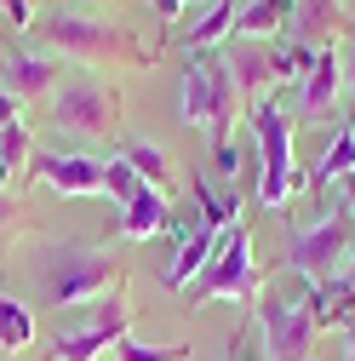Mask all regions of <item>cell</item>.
<instances>
[{
	"label": "cell",
	"instance_id": "cell-35",
	"mask_svg": "<svg viewBox=\"0 0 355 361\" xmlns=\"http://www.w3.org/2000/svg\"><path fill=\"white\" fill-rule=\"evenodd\" d=\"M6 178H12V166H6V161H0V190H6Z\"/></svg>",
	"mask_w": 355,
	"mask_h": 361
},
{
	"label": "cell",
	"instance_id": "cell-20",
	"mask_svg": "<svg viewBox=\"0 0 355 361\" xmlns=\"http://www.w3.org/2000/svg\"><path fill=\"white\" fill-rule=\"evenodd\" d=\"M206 104H212V92H206V63H201V52H195V58H184V104H178L184 126H201V132H206Z\"/></svg>",
	"mask_w": 355,
	"mask_h": 361
},
{
	"label": "cell",
	"instance_id": "cell-5",
	"mask_svg": "<svg viewBox=\"0 0 355 361\" xmlns=\"http://www.w3.org/2000/svg\"><path fill=\"white\" fill-rule=\"evenodd\" d=\"M344 258H349V212H327L316 230H298V235H292L281 269L304 276L309 287H327V281H338Z\"/></svg>",
	"mask_w": 355,
	"mask_h": 361
},
{
	"label": "cell",
	"instance_id": "cell-29",
	"mask_svg": "<svg viewBox=\"0 0 355 361\" xmlns=\"http://www.w3.org/2000/svg\"><path fill=\"white\" fill-rule=\"evenodd\" d=\"M18 109H23V104H18L12 92H0V132H6V126H18V121H23Z\"/></svg>",
	"mask_w": 355,
	"mask_h": 361
},
{
	"label": "cell",
	"instance_id": "cell-15",
	"mask_svg": "<svg viewBox=\"0 0 355 361\" xmlns=\"http://www.w3.org/2000/svg\"><path fill=\"white\" fill-rule=\"evenodd\" d=\"M166 224H172V207H166V195L149 190V184L120 207V235H126V241H155V235H166Z\"/></svg>",
	"mask_w": 355,
	"mask_h": 361
},
{
	"label": "cell",
	"instance_id": "cell-11",
	"mask_svg": "<svg viewBox=\"0 0 355 361\" xmlns=\"http://www.w3.org/2000/svg\"><path fill=\"white\" fill-rule=\"evenodd\" d=\"M0 92H12L18 104L58 92V69H52V58H40V52H6V58H0Z\"/></svg>",
	"mask_w": 355,
	"mask_h": 361
},
{
	"label": "cell",
	"instance_id": "cell-36",
	"mask_svg": "<svg viewBox=\"0 0 355 361\" xmlns=\"http://www.w3.org/2000/svg\"><path fill=\"white\" fill-rule=\"evenodd\" d=\"M349 132H355V115H349Z\"/></svg>",
	"mask_w": 355,
	"mask_h": 361
},
{
	"label": "cell",
	"instance_id": "cell-31",
	"mask_svg": "<svg viewBox=\"0 0 355 361\" xmlns=\"http://www.w3.org/2000/svg\"><path fill=\"white\" fill-rule=\"evenodd\" d=\"M344 281L355 287V241H349V258H344Z\"/></svg>",
	"mask_w": 355,
	"mask_h": 361
},
{
	"label": "cell",
	"instance_id": "cell-30",
	"mask_svg": "<svg viewBox=\"0 0 355 361\" xmlns=\"http://www.w3.org/2000/svg\"><path fill=\"white\" fill-rule=\"evenodd\" d=\"M344 212H349V218H355V172H349V178H344Z\"/></svg>",
	"mask_w": 355,
	"mask_h": 361
},
{
	"label": "cell",
	"instance_id": "cell-6",
	"mask_svg": "<svg viewBox=\"0 0 355 361\" xmlns=\"http://www.w3.org/2000/svg\"><path fill=\"white\" fill-rule=\"evenodd\" d=\"M212 298H235V304H258V269H252V235L247 224L224 235L218 258L201 269V281L189 287V304H212Z\"/></svg>",
	"mask_w": 355,
	"mask_h": 361
},
{
	"label": "cell",
	"instance_id": "cell-25",
	"mask_svg": "<svg viewBox=\"0 0 355 361\" xmlns=\"http://www.w3.org/2000/svg\"><path fill=\"white\" fill-rule=\"evenodd\" d=\"M29 155H35V138H29V126H23V121L0 132V161H6L12 172H18V166H29Z\"/></svg>",
	"mask_w": 355,
	"mask_h": 361
},
{
	"label": "cell",
	"instance_id": "cell-21",
	"mask_svg": "<svg viewBox=\"0 0 355 361\" xmlns=\"http://www.w3.org/2000/svg\"><path fill=\"white\" fill-rule=\"evenodd\" d=\"M29 338H35V315H29L12 293H0V355L29 350Z\"/></svg>",
	"mask_w": 355,
	"mask_h": 361
},
{
	"label": "cell",
	"instance_id": "cell-28",
	"mask_svg": "<svg viewBox=\"0 0 355 361\" xmlns=\"http://www.w3.org/2000/svg\"><path fill=\"white\" fill-rule=\"evenodd\" d=\"M212 166H218V178H235L241 172V149L230 144V149H212Z\"/></svg>",
	"mask_w": 355,
	"mask_h": 361
},
{
	"label": "cell",
	"instance_id": "cell-27",
	"mask_svg": "<svg viewBox=\"0 0 355 361\" xmlns=\"http://www.w3.org/2000/svg\"><path fill=\"white\" fill-rule=\"evenodd\" d=\"M149 6H155V18L166 23V40H172V23L184 18V6H189V0H149Z\"/></svg>",
	"mask_w": 355,
	"mask_h": 361
},
{
	"label": "cell",
	"instance_id": "cell-16",
	"mask_svg": "<svg viewBox=\"0 0 355 361\" xmlns=\"http://www.w3.org/2000/svg\"><path fill=\"white\" fill-rule=\"evenodd\" d=\"M292 6H298V0H247L230 35L235 40H270V35H281L292 23Z\"/></svg>",
	"mask_w": 355,
	"mask_h": 361
},
{
	"label": "cell",
	"instance_id": "cell-24",
	"mask_svg": "<svg viewBox=\"0 0 355 361\" xmlns=\"http://www.w3.org/2000/svg\"><path fill=\"white\" fill-rule=\"evenodd\" d=\"M138 190H144V184H138V172L126 166V155H104V195H115V201L126 207Z\"/></svg>",
	"mask_w": 355,
	"mask_h": 361
},
{
	"label": "cell",
	"instance_id": "cell-19",
	"mask_svg": "<svg viewBox=\"0 0 355 361\" xmlns=\"http://www.w3.org/2000/svg\"><path fill=\"white\" fill-rule=\"evenodd\" d=\"M126 166L138 172V184H149V190H161V195L172 190V161H166L149 138H132V144H126Z\"/></svg>",
	"mask_w": 355,
	"mask_h": 361
},
{
	"label": "cell",
	"instance_id": "cell-4",
	"mask_svg": "<svg viewBox=\"0 0 355 361\" xmlns=\"http://www.w3.org/2000/svg\"><path fill=\"white\" fill-rule=\"evenodd\" d=\"M258 327H263V355L270 361H309V344H316V304H309V281L298 293H263L252 304Z\"/></svg>",
	"mask_w": 355,
	"mask_h": 361
},
{
	"label": "cell",
	"instance_id": "cell-18",
	"mask_svg": "<svg viewBox=\"0 0 355 361\" xmlns=\"http://www.w3.org/2000/svg\"><path fill=\"white\" fill-rule=\"evenodd\" d=\"M195 207H201V230H212V235H230L241 224V201L230 190L212 195V178H195Z\"/></svg>",
	"mask_w": 355,
	"mask_h": 361
},
{
	"label": "cell",
	"instance_id": "cell-26",
	"mask_svg": "<svg viewBox=\"0 0 355 361\" xmlns=\"http://www.w3.org/2000/svg\"><path fill=\"white\" fill-rule=\"evenodd\" d=\"M0 12H6L12 29H29L35 23V0H0Z\"/></svg>",
	"mask_w": 355,
	"mask_h": 361
},
{
	"label": "cell",
	"instance_id": "cell-14",
	"mask_svg": "<svg viewBox=\"0 0 355 361\" xmlns=\"http://www.w3.org/2000/svg\"><path fill=\"white\" fill-rule=\"evenodd\" d=\"M230 75H235V92H241V109H258L263 98H270V86H281L275 75V58L263 52V47H247L230 58Z\"/></svg>",
	"mask_w": 355,
	"mask_h": 361
},
{
	"label": "cell",
	"instance_id": "cell-37",
	"mask_svg": "<svg viewBox=\"0 0 355 361\" xmlns=\"http://www.w3.org/2000/svg\"><path fill=\"white\" fill-rule=\"evenodd\" d=\"M309 361H316V355H309Z\"/></svg>",
	"mask_w": 355,
	"mask_h": 361
},
{
	"label": "cell",
	"instance_id": "cell-22",
	"mask_svg": "<svg viewBox=\"0 0 355 361\" xmlns=\"http://www.w3.org/2000/svg\"><path fill=\"white\" fill-rule=\"evenodd\" d=\"M355 172V132L344 126L338 138L327 144V155H321V166L309 172V190H321V184H332V178H349Z\"/></svg>",
	"mask_w": 355,
	"mask_h": 361
},
{
	"label": "cell",
	"instance_id": "cell-12",
	"mask_svg": "<svg viewBox=\"0 0 355 361\" xmlns=\"http://www.w3.org/2000/svg\"><path fill=\"white\" fill-rule=\"evenodd\" d=\"M235 18H241V0H206L201 18H195V23H184V29L166 40V47L189 52V58H195V52H218V40L235 29Z\"/></svg>",
	"mask_w": 355,
	"mask_h": 361
},
{
	"label": "cell",
	"instance_id": "cell-7",
	"mask_svg": "<svg viewBox=\"0 0 355 361\" xmlns=\"http://www.w3.org/2000/svg\"><path fill=\"white\" fill-rule=\"evenodd\" d=\"M115 115H120V98L92 75H75L52 92V121L63 132H75V138H104V132H115Z\"/></svg>",
	"mask_w": 355,
	"mask_h": 361
},
{
	"label": "cell",
	"instance_id": "cell-13",
	"mask_svg": "<svg viewBox=\"0 0 355 361\" xmlns=\"http://www.w3.org/2000/svg\"><path fill=\"white\" fill-rule=\"evenodd\" d=\"M218 247H224V235H212V230H201V224H195V230H189L184 241H178V258L161 269V287H172V293H189V287L201 281V269L218 258Z\"/></svg>",
	"mask_w": 355,
	"mask_h": 361
},
{
	"label": "cell",
	"instance_id": "cell-9",
	"mask_svg": "<svg viewBox=\"0 0 355 361\" xmlns=\"http://www.w3.org/2000/svg\"><path fill=\"white\" fill-rule=\"evenodd\" d=\"M29 172L46 178L58 195H104V155H58V149H35Z\"/></svg>",
	"mask_w": 355,
	"mask_h": 361
},
{
	"label": "cell",
	"instance_id": "cell-8",
	"mask_svg": "<svg viewBox=\"0 0 355 361\" xmlns=\"http://www.w3.org/2000/svg\"><path fill=\"white\" fill-rule=\"evenodd\" d=\"M126 333H132V304L126 298H104V304H92V322H86V327L52 338V361H98Z\"/></svg>",
	"mask_w": 355,
	"mask_h": 361
},
{
	"label": "cell",
	"instance_id": "cell-10",
	"mask_svg": "<svg viewBox=\"0 0 355 361\" xmlns=\"http://www.w3.org/2000/svg\"><path fill=\"white\" fill-rule=\"evenodd\" d=\"M338 86H344V58H338V47H321L309 75H304V86H298V115L327 121L332 104H338Z\"/></svg>",
	"mask_w": 355,
	"mask_h": 361
},
{
	"label": "cell",
	"instance_id": "cell-34",
	"mask_svg": "<svg viewBox=\"0 0 355 361\" xmlns=\"http://www.w3.org/2000/svg\"><path fill=\"white\" fill-rule=\"evenodd\" d=\"M344 338H349V344H344V361H355V333H344Z\"/></svg>",
	"mask_w": 355,
	"mask_h": 361
},
{
	"label": "cell",
	"instance_id": "cell-32",
	"mask_svg": "<svg viewBox=\"0 0 355 361\" xmlns=\"http://www.w3.org/2000/svg\"><path fill=\"white\" fill-rule=\"evenodd\" d=\"M12 224V201H6V190H0V230Z\"/></svg>",
	"mask_w": 355,
	"mask_h": 361
},
{
	"label": "cell",
	"instance_id": "cell-33",
	"mask_svg": "<svg viewBox=\"0 0 355 361\" xmlns=\"http://www.w3.org/2000/svg\"><path fill=\"white\" fill-rule=\"evenodd\" d=\"M344 86H355V52L344 58Z\"/></svg>",
	"mask_w": 355,
	"mask_h": 361
},
{
	"label": "cell",
	"instance_id": "cell-1",
	"mask_svg": "<svg viewBox=\"0 0 355 361\" xmlns=\"http://www.w3.org/2000/svg\"><path fill=\"white\" fill-rule=\"evenodd\" d=\"M126 281V264L115 252H92V247H52L40 258V293L46 310H75V304H104L115 298V287Z\"/></svg>",
	"mask_w": 355,
	"mask_h": 361
},
{
	"label": "cell",
	"instance_id": "cell-2",
	"mask_svg": "<svg viewBox=\"0 0 355 361\" xmlns=\"http://www.w3.org/2000/svg\"><path fill=\"white\" fill-rule=\"evenodd\" d=\"M40 40L63 58H80V63H132V69H149L155 52L144 47L126 23H104V18H75V12H52L40 23Z\"/></svg>",
	"mask_w": 355,
	"mask_h": 361
},
{
	"label": "cell",
	"instance_id": "cell-23",
	"mask_svg": "<svg viewBox=\"0 0 355 361\" xmlns=\"http://www.w3.org/2000/svg\"><path fill=\"white\" fill-rule=\"evenodd\" d=\"M115 361H189V344H138L126 333L115 344Z\"/></svg>",
	"mask_w": 355,
	"mask_h": 361
},
{
	"label": "cell",
	"instance_id": "cell-3",
	"mask_svg": "<svg viewBox=\"0 0 355 361\" xmlns=\"http://www.w3.org/2000/svg\"><path fill=\"white\" fill-rule=\"evenodd\" d=\"M252 144H258V201L263 207H287L298 190H309V178L292 166V115L275 104V98H263L252 109Z\"/></svg>",
	"mask_w": 355,
	"mask_h": 361
},
{
	"label": "cell",
	"instance_id": "cell-17",
	"mask_svg": "<svg viewBox=\"0 0 355 361\" xmlns=\"http://www.w3.org/2000/svg\"><path fill=\"white\" fill-rule=\"evenodd\" d=\"M344 12L332 6V0H298L292 6V40H304V47H332V35H338Z\"/></svg>",
	"mask_w": 355,
	"mask_h": 361
}]
</instances>
